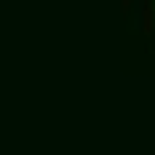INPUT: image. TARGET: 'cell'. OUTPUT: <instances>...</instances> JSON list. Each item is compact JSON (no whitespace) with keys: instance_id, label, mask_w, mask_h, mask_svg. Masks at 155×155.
I'll return each instance as SVG.
<instances>
[{"instance_id":"obj_2","label":"cell","mask_w":155,"mask_h":155,"mask_svg":"<svg viewBox=\"0 0 155 155\" xmlns=\"http://www.w3.org/2000/svg\"><path fill=\"white\" fill-rule=\"evenodd\" d=\"M131 3H134V0H123V14H128V11H131Z\"/></svg>"},{"instance_id":"obj_1","label":"cell","mask_w":155,"mask_h":155,"mask_svg":"<svg viewBox=\"0 0 155 155\" xmlns=\"http://www.w3.org/2000/svg\"><path fill=\"white\" fill-rule=\"evenodd\" d=\"M142 32L144 35H150V32L155 30V5L153 0H142Z\"/></svg>"}]
</instances>
